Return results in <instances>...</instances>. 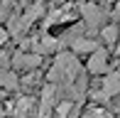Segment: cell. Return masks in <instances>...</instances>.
Here are the masks:
<instances>
[{"label": "cell", "mask_w": 120, "mask_h": 118, "mask_svg": "<svg viewBox=\"0 0 120 118\" xmlns=\"http://www.w3.org/2000/svg\"><path fill=\"white\" fill-rule=\"evenodd\" d=\"M81 74L83 71H81V64H79L74 52H59L54 64H52V69H49V84H54L56 89L71 86Z\"/></svg>", "instance_id": "cell-1"}, {"label": "cell", "mask_w": 120, "mask_h": 118, "mask_svg": "<svg viewBox=\"0 0 120 118\" xmlns=\"http://www.w3.org/2000/svg\"><path fill=\"white\" fill-rule=\"evenodd\" d=\"M42 12H44V5H42V3H32V5H27V10L22 15H10V20H8V35H12V37L20 39V37L34 25V20L39 17Z\"/></svg>", "instance_id": "cell-2"}, {"label": "cell", "mask_w": 120, "mask_h": 118, "mask_svg": "<svg viewBox=\"0 0 120 118\" xmlns=\"http://www.w3.org/2000/svg\"><path fill=\"white\" fill-rule=\"evenodd\" d=\"M79 10H81V17H83V25H86L88 32H98V30L105 27L103 22H105L108 15H105V10H103L98 3H83Z\"/></svg>", "instance_id": "cell-3"}, {"label": "cell", "mask_w": 120, "mask_h": 118, "mask_svg": "<svg viewBox=\"0 0 120 118\" xmlns=\"http://www.w3.org/2000/svg\"><path fill=\"white\" fill-rule=\"evenodd\" d=\"M118 94H120V71H113V74H108L105 79H101V86L93 91V101L105 103V101L115 98Z\"/></svg>", "instance_id": "cell-4"}, {"label": "cell", "mask_w": 120, "mask_h": 118, "mask_svg": "<svg viewBox=\"0 0 120 118\" xmlns=\"http://www.w3.org/2000/svg\"><path fill=\"white\" fill-rule=\"evenodd\" d=\"M10 64H12L15 69H20V71H34V69L42 64V57L37 54V52L17 49V52H15V57L10 59Z\"/></svg>", "instance_id": "cell-5"}, {"label": "cell", "mask_w": 120, "mask_h": 118, "mask_svg": "<svg viewBox=\"0 0 120 118\" xmlns=\"http://www.w3.org/2000/svg\"><path fill=\"white\" fill-rule=\"evenodd\" d=\"M54 98H56V86H54V84H47V86L42 89V98H39V111H37V118H52Z\"/></svg>", "instance_id": "cell-6"}, {"label": "cell", "mask_w": 120, "mask_h": 118, "mask_svg": "<svg viewBox=\"0 0 120 118\" xmlns=\"http://www.w3.org/2000/svg\"><path fill=\"white\" fill-rule=\"evenodd\" d=\"M88 71L91 74H105L108 71V52L103 49V47H98L93 54H91V59H88Z\"/></svg>", "instance_id": "cell-7"}, {"label": "cell", "mask_w": 120, "mask_h": 118, "mask_svg": "<svg viewBox=\"0 0 120 118\" xmlns=\"http://www.w3.org/2000/svg\"><path fill=\"white\" fill-rule=\"evenodd\" d=\"M71 49L74 54L79 52V54H93L98 49V39H86V37H74L71 39Z\"/></svg>", "instance_id": "cell-8"}, {"label": "cell", "mask_w": 120, "mask_h": 118, "mask_svg": "<svg viewBox=\"0 0 120 118\" xmlns=\"http://www.w3.org/2000/svg\"><path fill=\"white\" fill-rule=\"evenodd\" d=\"M0 86H3L5 91H15V89L20 86L17 74H15V71H8V69H5V71H0Z\"/></svg>", "instance_id": "cell-9"}, {"label": "cell", "mask_w": 120, "mask_h": 118, "mask_svg": "<svg viewBox=\"0 0 120 118\" xmlns=\"http://www.w3.org/2000/svg\"><path fill=\"white\" fill-rule=\"evenodd\" d=\"M101 37H103V42H105V44H118V27L115 25H105V27L101 30Z\"/></svg>", "instance_id": "cell-10"}, {"label": "cell", "mask_w": 120, "mask_h": 118, "mask_svg": "<svg viewBox=\"0 0 120 118\" xmlns=\"http://www.w3.org/2000/svg\"><path fill=\"white\" fill-rule=\"evenodd\" d=\"M8 67H10V54L5 49H0V71H5Z\"/></svg>", "instance_id": "cell-11"}, {"label": "cell", "mask_w": 120, "mask_h": 118, "mask_svg": "<svg viewBox=\"0 0 120 118\" xmlns=\"http://www.w3.org/2000/svg\"><path fill=\"white\" fill-rule=\"evenodd\" d=\"M86 118H113L110 113H105V111H93V113H88Z\"/></svg>", "instance_id": "cell-12"}, {"label": "cell", "mask_w": 120, "mask_h": 118, "mask_svg": "<svg viewBox=\"0 0 120 118\" xmlns=\"http://www.w3.org/2000/svg\"><path fill=\"white\" fill-rule=\"evenodd\" d=\"M0 20H10V10H5V8H0Z\"/></svg>", "instance_id": "cell-13"}, {"label": "cell", "mask_w": 120, "mask_h": 118, "mask_svg": "<svg viewBox=\"0 0 120 118\" xmlns=\"http://www.w3.org/2000/svg\"><path fill=\"white\" fill-rule=\"evenodd\" d=\"M113 17H115V20H118V22H120V3L115 5V10H113Z\"/></svg>", "instance_id": "cell-14"}, {"label": "cell", "mask_w": 120, "mask_h": 118, "mask_svg": "<svg viewBox=\"0 0 120 118\" xmlns=\"http://www.w3.org/2000/svg\"><path fill=\"white\" fill-rule=\"evenodd\" d=\"M52 3H56V5H59V3H66V0H52Z\"/></svg>", "instance_id": "cell-15"}, {"label": "cell", "mask_w": 120, "mask_h": 118, "mask_svg": "<svg viewBox=\"0 0 120 118\" xmlns=\"http://www.w3.org/2000/svg\"><path fill=\"white\" fill-rule=\"evenodd\" d=\"M118 54H120V37H118Z\"/></svg>", "instance_id": "cell-16"}, {"label": "cell", "mask_w": 120, "mask_h": 118, "mask_svg": "<svg viewBox=\"0 0 120 118\" xmlns=\"http://www.w3.org/2000/svg\"><path fill=\"white\" fill-rule=\"evenodd\" d=\"M0 118H3V106H0Z\"/></svg>", "instance_id": "cell-17"}]
</instances>
